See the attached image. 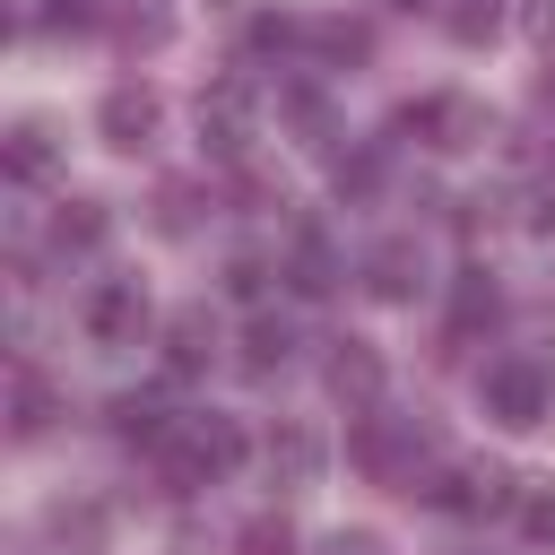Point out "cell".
Masks as SVG:
<instances>
[{"label":"cell","instance_id":"6da1fadb","mask_svg":"<svg viewBox=\"0 0 555 555\" xmlns=\"http://www.w3.org/2000/svg\"><path fill=\"white\" fill-rule=\"evenodd\" d=\"M156 451H165V468H173L182 486H199L208 468H234V460H243V434H234L225 416H173Z\"/></svg>","mask_w":555,"mask_h":555},{"label":"cell","instance_id":"30bf717a","mask_svg":"<svg viewBox=\"0 0 555 555\" xmlns=\"http://www.w3.org/2000/svg\"><path fill=\"white\" fill-rule=\"evenodd\" d=\"M43 416H52V390L26 373V382H17V434H43Z\"/></svg>","mask_w":555,"mask_h":555},{"label":"cell","instance_id":"277c9868","mask_svg":"<svg viewBox=\"0 0 555 555\" xmlns=\"http://www.w3.org/2000/svg\"><path fill=\"white\" fill-rule=\"evenodd\" d=\"M104 130H113V147H147V130H156V95H147V87L104 95Z\"/></svg>","mask_w":555,"mask_h":555},{"label":"cell","instance_id":"4fadbf2b","mask_svg":"<svg viewBox=\"0 0 555 555\" xmlns=\"http://www.w3.org/2000/svg\"><path fill=\"white\" fill-rule=\"evenodd\" d=\"M95 234H104V217H95L87 199H78V208H61V243H95Z\"/></svg>","mask_w":555,"mask_h":555},{"label":"cell","instance_id":"8fae6325","mask_svg":"<svg viewBox=\"0 0 555 555\" xmlns=\"http://www.w3.org/2000/svg\"><path fill=\"white\" fill-rule=\"evenodd\" d=\"M451 35H460V43L494 35V0H468V9H451Z\"/></svg>","mask_w":555,"mask_h":555},{"label":"cell","instance_id":"7c38bea8","mask_svg":"<svg viewBox=\"0 0 555 555\" xmlns=\"http://www.w3.org/2000/svg\"><path fill=\"white\" fill-rule=\"evenodd\" d=\"M286 546H295L286 520H251V529H243V555H286Z\"/></svg>","mask_w":555,"mask_h":555},{"label":"cell","instance_id":"8992f818","mask_svg":"<svg viewBox=\"0 0 555 555\" xmlns=\"http://www.w3.org/2000/svg\"><path fill=\"white\" fill-rule=\"evenodd\" d=\"M330 390H338V399H373V390H382V364L347 338V347H338V364H330Z\"/></svg>","mask_w":555,"mask_h":555},{"label":"cell","instance_id":"e0dca14e","mask_svg":"<svg viewBox=\"0 0 555 555\" xmlns=\"http://www.w3.org/2000/svg\"><path fill=\"white\" fill-rule=\"evenodd\" d=\"M408 9H416V0H408Z\"/></svg>","mask_w":555,"mask_h":555},{"label":"cell","instance_id":"3957f363","mask_svg":"<svg viewBox=\"0 0 555 555\" xmlns=\"http://www.w3.org/2000/svg\"><path fill=\"white\" fill-rule=\"evenodd\" d=\"M139 321H147V304H139V286H104V295L87 304V330H95L104 347H121V338H139Z\"/></svg>","mask_w":555,"mask_h":555},{"label":"cell","instance_id":"ba28073f","mask_svg":"<svg viewBox=\"0 0 555 555\" xmlns=\"http://www.w3.org/2000/svg\"><path fill=\"white\" fill-rule=\"evenodd\" d=\"M286 347H295V330H286V321H251V373L286 364Z\"/></svg>","mask_w":555,"mask_h":555},{"label":"cell","instance_id":"9a60e30c","mask_svg":"<svg viewBox=\"0 0 555 555\" xmlns=\"http://www.w3.org/2000/svg\"><path fill=\"white\" fill-rule=\"evenodd\" d=\"M321 555H382V538H364V529H338Z\"/></svg>","mask_w":555,"mask_h":555},{"label":"cell","instance_id":"7a4b0ae2","mask_svg":"<svg viewBox=\"0 0 555 555\" xmlns=\"http://www.w3.org/2000/svg\"><path fill=\"white\" fill-rule=\"evenodd\" d=\"M486 416H503V425H538V416H546V373H538L529 356L486 364Z\"/></svg>","mask_w":555,"mask_h":555},{"label":"cell","instance_id":"2e32d148","mask_svg":"<svg viewBox=\"0 0 555 555\" xmlns=\"http://www.w3.org/2000/svg\"><path fill=\"white\" fill-rule=\"evenodd\" d=\"M529 538H555V503H529Z\"/></svg>","mask_w":555,"mask_h":555},{"label":"cell","instance_id":"9c48e42d","mask_svg":"<svg viewBox=\"0 0 555 555\" xmlns=\"http://www.w3.org/2000/svg\"><path fill=\"white\" fill-rule=\"evenodd\" d=\"M9 165H17V182H35V173L52 165V147H43V130H17V139H9Z\"/></svg>","mask_w":555,"mask_h":555},{"label":"cell","instance_id":"52a82bcc","mask_svg":"<svg viewBox=\"0 0 555 555\" xmlns=\"http://www.w3.org/2000/svg\"><path fill=\"white\" fill-rule=\"evenodd\" d=\"M408 286H416V251L408 243H382L373 251V295H408Z\"/></svg>","mask_w":555,"mask_h":555},{"label":"cell","instance_id":"5b68a950","mask_svg":"<svg viewBox=\"0 0 555 555\" xmlns=\"http://www.w3.org/2000/svg\"><path fill=\"white\" fill-rule=\"evenodd\" d=\"M295 286H304V295H330V286H338V260H330V243H321L312 225L295 234Z\"/></svg>","mask_w":555,"mask_h":555},{"label":"cell","instance_id":"5bb4252c","mask_svg":"<svg viewBox=\"0 0 555 555\" xmlns=\"http://www.w3.org/2000/svg\"><path fill=\"white\" fill-rule=\"evenodd\" d=\"M208 347H199V321H173V373H191Z\"/></svg>","mask_w":555,"mask_h":555}]
</instances>
